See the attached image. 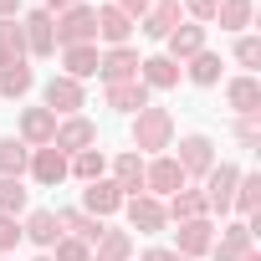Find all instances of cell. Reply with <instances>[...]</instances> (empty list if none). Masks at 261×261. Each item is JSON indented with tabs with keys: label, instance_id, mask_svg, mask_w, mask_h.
Here are the masks:
<instances>
[{
	"label": "cell",
	"instance_id": "1",
	"mask_svg": "<svg viewBox=\"0 0 261 261\" xmlns=\"http://www.w3.org/2000/svg\"><path fill=\"white\" fill-rule=\"evenodd\" d=\"M169 134H174V118H169L164 108H139V123H134L139 149H164Z\"/></svg>",
	"mask_w": 261,
	"mask_h": 261
},
{
	"label": "cell",
	"instance_id": "2",
	"mask_svg": "<svg viewBox=\"0 0 261 261\" xmlns=\"http://www.w3.org/2000/svg\"><path fill=\"white\" fill-rule=\"evenodd\" d=\"M92 36H97V11H87V6H72L57 21V41L62 46H87Z\"/></svg>",
	"mask_w": 261,
	"mask_h": 261
},
{
	"label": "cell",
	"instance_id": "3",
	"mask_svg": "<svg viewBox=\"0 0 261 261\" xmlns=\"http://www.w3.org/2000/svg\"><path fill=\"white\" fill-rule=\"evenodd\" d=\"M185 174H205V169H215V144L205 139V134H190L185 144H179V159H174Z\"/></svg>",
	"mask_w": 261,
	"mask_h": 261
},
{
	"label": "cell",
	"instance_id": "4",
	"mask_svg": "<svg viewBox=\"0 0 261 261\" xmlns=\"http://www.w3.org/2000/svg\"><path fill=\"white\" fill-rule=\"evenodd\" d=\"M26 46L36 51V57H51L57 51V21H51V11H36V16H26Z\"/></svg>",
	"mask_w": 261,
	"mask_h": 261
},
{
	"label": "cell",
	"instance_id": "5",
	"mask_svg": "<svg viewBox=\"0 0 261 261\" xmlns=\"http://www.w3.org/2000/svg\"><path fill=\"white\" fill-rule=\"evenodd\" d=\"M118 205H123V190H118L113 179H92V185H87V195H82V210H87L92 220H102V215H113Z\"/></svg>",
	"mask_w": 261,
	"mask_h": 261
},
{
	"label": "cell",
	"instance_id": "6",
	"mask_svg": "<svg viewBox=\"0 0 261 261\" xmlns=\"http://www.w3.org/2000/svg\"><path fill=\"white\" fill-rule=\"evenodd\" d=\"M41 92H46V113H77L82 108V87L72 77H51Z\"/></svg>",
	"mask_w": 261,
	"mask_h": 261
},
{
	"label": "cell",
	"instance_id": "7",
	"mask_svg": "<svg viewBox=\"0 0 261 261\" xmlns=\"http://www.w3.org/2000/svg\"><path fill=\"white\" fill-rule=\"evenodd\" d=\"M92 139H97V128H92L87 118H72V123H62V128H57L51 149H62V154H82V149H87Z\"/></svg>",
	"mask_w": 261,
	"mask_h": 261
},
{
	"label": "cell",
	"instance_id": "8",
	"mask_svg": "<svg viewBox=\"0 0 261 261\" xmlns=\"http://www.w3.org/2000/svg\"><path fill=\"white\" fill-rule=\"evenodd\" d=\"M97 72H102L108 82H134V77H139V57L128 51V46H113L108 57H97Z\"/></svg>",
	"mask_w": 261,
	"mask_h": 261
},
{
	"label": "cell",
	"instance_id": "9",
	"mask_svg": "<svg viewBox=\"0 0 261 261\" xmlns=\"http://www.w3.org/2000/svg\"><path fill=\"white\" fill-rule=\"evenodd\" d=\"M236 185H241V174H236L230 164L210 169V195H205V205H210V210H230V200H236Z\"/></svg>",
	"mask_w": 261,
	"mask_h": 261
},
{
	"label": "cell",
	"instance_id": "10",
	"mask_svg": "<svg viewBox=\"0 0 261 261\" xmlns=\"http://www.w3.org/2000/svg\"><path fill=\"white\" fill-rule=\"evenodd\" d=\"M31 174H36L41 185H62V179H67V154H62V149H51V144H46V149H36Z\"/></svg>",
	"mask_w": 261,
	"mask_h": 261
},
{
	"label": "cell",
	"instance_id": "11",
	"mask_svg": "<svg viewBox=\"0 0 261 261\" xmlns=\"http://www.w3.org/2000/svg\"><path fill=\"white\" fill-rule=\"evenodd\" d=\"M144 185H149V190H159V195H174V190L185 185V169H179L174 159H154V164L144 169Z\"/></svg>",
	"mask_w": 261,
	"mask_h": 261
},
{
	"label": "cell",
	"instance_id": "12",
	"mask_svg": "<svg viewBox=\"0 0 261 261\" xmlns=\"http://www.w3.org/2000/svg\"><path fill=\"white\" fill-rule=\"evenodd\" d=\"M123 210H128V220H134V230H159V225H164V210H159V200H149V195L123 200Z\"/></svg>",
	"mask_w": 261,
	"mask_h": 261
},
{
	"label": "cell",
	"instance_id": "13",
	"mask_svg": "<svg viewBox=\"0 0 261 261\" xmlns=\"http://www.w3.org/2000/svg\"><path fill=\"white\" fill-rule=\"evenodd\" d=\"M164 41H169V62L174 57H200L205 51V26H174Z\"/></svg>",
	"mask_w": 261,
	"mask_h": 261
},
{
	"label": "cell",
	"instance_id": "14",
	"mask_svg": "<svg viewBox=\"0 0 261 261\" xmlns=\"http://www.w3.org/2000/svg\"><path fill=\"white\" fill-rule=\"evenodd\" d=\"M225 97H230V108H236L241 118L261 113V82H256V77H241V82H230V87H225Z\"/></svg>",
	"mask_w": 261,
	"mask_h": 261
},
{
	"label": "cell",
	"instance_id": "15",
	"mask_svg": "<svg viewBox=\"0 0 261 261\" xmlns=\"http://www.w3.org/2000/svg\"><path fill=\"white\" fill-rule=\"evenodd\" d=\"M174 21H179V0H159V6H149V21H144V36L164 41V36L174 31Z\"/></svg>",
	"mask_w": 261,
	"mask_h": 261
},
{
	"label": "cell",
	"instance_id": "16",
	"mask_svg": "<svg viewBox=\"0 0 261 261\" xmlns=\"http://www.w3.org/2000/svg\"><path fill=\"white\" fill-rule=\"evenodd\" d=\"M128 31H134V21H128L118 6H102V11H97V36H102V41L123 46V41H128Z\"/></svg>",
	"mask_w": 261,
	"mask_h": 261
},
{
	"label": "cell",
	"instance_id": "17",
	"mask_svg": "<svg viewBox=\"0 0 261 261\" xmlns=\"http://www.w3.org/2000/svg\"><path fill=\"white\" fill-rule=\"evenodd\" d=\"M21 134H26L31 144H51V139H57V113H46V108H31V113L21 118Z\"/></svg>",
	"mask_w": 261,
	"mask_h": 261
},
{
	"label": "cell",
	"instance_id": "18",
	"mask_svg": "<svg viewBox=\"0 0 261 261\" xmlns=\"http://www.w3.org/2000/svg\"><path fill=\"white\" fill-rule=\"evenodd\" d=\"M108 102L113 108H123V113H134V108H149V87L134 77V82H113L108 87Z\"/></svg>",
	"mask_w": 261,
	"mask_h": 261
},
{
	"label": "cell",
	"instance_id": "19",
	"mask_svg": "<svg viewBox=\"0 0 261 261\" xmlns=\"http://www.w3.org/2000/svg\"><path fill=\"white\" fill-rule=\"evenodd\" d=\"M21 236H31L36 246H57V241H62V220H57L51 210H36V215L26 220V230H21Z\"/></svg>",
	"mask_w": 261,
	"mask_h": 261
},
{
	"label": "cell",
	"instance_id": "20",
	"mask_svg": "<svg viewBox=\"0 0 261 261\" xmlns=\"http://www.w3.org/2000/svg\"><path fill=\"white\" fill-rule=\"evenodd\" d=\"M246 251H251V225H230L215 246V261H241Z\"/></svg>",
	"mask_w": 261,
	"mask_h": 261
},
{
	"label": "cell",
	"instance_id": "21",
	"mask_svg": "<svg viewBox=\"0 0 261 261\" xmlns=\"http://www.w3.org/2000/svg\"><path fill=\"white\" fill-rule=\"evenodd\" d=\"M144 67V87H174L179 82V67L169 62V57H149V62H139Z\"/></svg>",
	"mask_w": 261,
	"mask_h": 261
},
{
	"label": "cell",
	"instance_id": "22",
	"mask_svg": "<svg viewBox=\"0 0 261 261\" xmlns=\"http://www.w3.org/2000/svg\"><path fill=\"white\" fill-rule=\"evenodd\" d=\"M210 251V225L205 220H185L179 225V256H200Z\"/></svg>",
	"mask_w": 261,
	"mask_h": 261
},
{
	"label": "cell",
	"instance_id": "23",
	"mask_svg": "<svg viewBox=\"0 0 261 261\" xmlns=\"http://www.w3.org/2000/svg\"><path fill=\"white\" fill-rule=\"evenodd\" d=\"M31 82H36V77H31V67H26V62H11L6 72H0V92H6V97L31 92Z\"/></svg>",
	"mask_w": 261,
	"mask_h": 261
},
{
	"label": "cell",
	"instance_id": "24",
	"mask_svg": "<svg viewBox=\"0 0 261 261\" xmlns=\"http://www.w3.org/2000/svg\"><path fill=\"white\" fill-rule=\"evenodd\" d=\"M97 72V46H67V77H92Z\"/></svg>",
	"mask_w": 261,
	"mask_h": 261
},
{
	"label": "cell",
	"instance_id": "25",
	"mask_svg": "<svg viewBox=\"0 0 261 261\" xmlns=\"http://www.w3.org/2000/svg\"><path fill=\"white\" fill-rule=\"evenodd\" d=\"M57 220H62V225H67V230H77V241H82V246H87V241H97V236H102V220H92V215H87V210H67V215H57Z\"/></svg>",
	"mask_w": 261,
	"mask_h": 261
},
{
	"label": "cell",
	"instance_id": "26",
	"mask_svg": "<svg viewBox=\"0 0 261 261\" xmlns=\"http://www.w3.org/2000/svg\"><path fill=\"white\" fill-rule=\"evenodd\" d=\"M21 169H26V144L0 139V174H6V179H21Z\"/></svg>",
	"mask_w": 261,
	"mask_h": 261
},
{
	"label": "cell",
	"instance_id": "27",
	"mask_svg": "<svg viewBox=\"0 0 261 261\" xmlns=\"http://www.w3.org/2000/svg\"><path fill=\"white\" fill-rule=\"evenodd\" d=\"M128 246L134 241H128L123 230H102L97 236V261H128Z\"/></svg>",
	"mask_w": 261,
	"mask_h": 261
},
{
	"label": "cell",
	"instance_id": "28",
	"mask_svg": "<svg viewBox=\"0 0 261 261\" xmlns=\"http://www.w3.org/2000/svg\"><path fill=\"white\" fill-rule=\"evenodd\" d=\"M113 169H118V179H113V185H118L123 195H128V190H139V185H144V164H139V154H123V159H118Z\"/></svg>",
	"mask_w": 261,
	"mask_h": 261
},
{
	"label": "cell",
	"instance_id": "29",
	"mask_svg": "<svg viewBox=\"0 0 261 261\" xmlns=\"http://www.w3.org/2000/svg\"><path fill=\"white\" fill-rule=\"evenodd\" d=\"M215 16H220V26H225V31H241V26L251 21V0H220Z\"/></svg>",
	"mask_w": 261,
	"mask_h": 261
},
{
	"label": "cell",
	"instance_id": "30",
	"mask_svg": "<svg viewBox=\"0 0 261 261\" xmlns=\"http://www.w3.org/2000/svg\"><path fill=\"white\" fill-rule=\"evenodd\" d=\"M102 169H108V164H102V154H97V149H82V154L72 159V174H77V179H87V185H92V179H102Z\"/></svg>",
	"mask_w": 261,
	"mask_h": 261
},
{
	"label": "cell",
	"instance_id": "31",
	"mask_svg": "<svg viewBox=\"0 0 261 261\" xmlns=\"http://www.w3.org/2000/svg\"><path fill=\"white\" fill-rule=\"evenodd\" d=\"M256 200H261V174H241V185H236V200H230V205H241V215H251V210H256Z\"/></svg>",
	"mask_w": 261,
	"mask_h": 261
},
{
	"label": "cell",
	"instance_id": "32",
	"mask_svg": "<svg viewBox=\"0 0 261 261\" xmlns=\"http://www.w3.org/2000/svg\"><path fill=\"white\" fill-rule=\"evenodd\" d=\"M16 210H26V190H21V179L0 174V215H16Z\"/></svg>",
	"mask_w": 261,
	"mask_h": 261
},
{
	"label": "cell",
	"instance_id": "33",
	"mask_svg": "<svg viewBox=\"0 0 261 261\" xmlns=\"http://www.w3.org/2000/svg\"><path fill=\"white\" fill-rule=\"evenodd\" d=\"M190 77H195L200 87H210V82L220 77V57H210V51H200V57L190 62Z\"/></svg>",
	"mask_w": 261,
	"mask_h": 261
},
{
	"label": "cell",
	"instance_id": "34",
	"mask_svg": "<svg viewBox=\"0 0 261 261\" xmlns=\"http://www.w3.org/2000/svg\"><path fill=\"white\" fill-rule=\"evenodd\" d=\"M174 215H179V220H200V215H205V195H179V200H174Z\"/></svg>",
	"mask_w": 261,
	"mask_h": 261
},
{
	"label": "cell",
	"instance_id": "35",
	"mask_svg": "<svg viewBox=\"0 0 261 261\" xmlns=\"http://www.w3.org/2000/svg\"><path fill=\"white\" fill-rule=\"evenodd\" d=\"M236 62H241V67H256V62H261V41H256V36H241V46H236Z\"/></svg>",
	"mask_w": 261,
	"mask_h": 261
},
{
	"label": "cell",
	"instance_id": "36",
	"mask_svg": "<svg viewBox=\"0 0 261 261\" xmlns=\"http://www.w3.org/2000/svg\"><path fill=\"white\" fill-rule=\"evenodd\" d=\"M51 261H87V246L82 241H57V256Z\"/></svg>",
	"mask_w": 261,
	"mask_h": 261
},
{
	"label": "cell",
	"instance_id": "37",
	"mask_svg": "<svg viewBox=\"0 0 261 261\" xmlns=\"http://www.w3.org/2000/svg\"><path fill=\"white\" fill-rule=\"evenodd\" d=\"M21 241V225H16V215H0V251H11Z\"/></svg>",
	"mask_w": 261,
	"mask_h": 261
},
{
	"label": "cell",
	"instance_id": "38",
	"mask_svg": "<svg viewBox=\"0 0 261 261\" xmlns=\"http://www.w3.org/2000/svg\"><path fill=\"white\" fill-rule=\"evenodd\" d=\"M236 139H241V144H246V149H251V144H256V113H251V118H241V123H236Z\"/></svg>",
	"mask_w": 261,
	"mask_h": 261
},
{
	"label": "cell",
	"instance_id": "39",
	"mask_svg": "<svg viewBox=\"0 0 261 261\" xmlns=\"http://www.w3.org/2000/svg\"><path fill=\"white\" fill-rule=\"evenodd\" d=\"M113 6H118V11H123V16H144V11H149V6H154V0H113Z\"/></svg>",
	"mask_w": 261,
	"mask_h": 261
},
{
	"label": "cell",
	"instance_id": "40",
	"mask_svg": "<svg viewBox=\"0 0 261 261\" xmlns=\"http://www.w3.org/2000/svg\"><path fill=\"white\" fill-rule=\"evenodd\" d=\"M215 6H220V0H190V11H195L200 21H210V16H215Z\"/></svg>",
	"mask_w": 261,
	"mask_h": 261
},
{
	"label": "cell",
	"instance_id": "41",
	"mask_svg": "<svg viewBox=\"0 0 261 261\" xmlns=\"http://www.w3.org/2000/svg\"><path fill=\"white\" fill-rule=\"evenodd\" d=\"M144 261H190V256H179V251H149Z\"/></svg>",
	"mask_w": 261,
	"mask_h": 261
},
{
	"label": "cell",
	"instance_id": "42",
	"mask_svg": "<svg viewBox=\"0 0 261 261\" xmlns=\"http://www.w3.org/2000/svg\"><path fill=\"white\" fill-rule=\"evenodd\" d=\"M46 6H51V11H72V6H77V0H46Z\"/></svg>",
	"mask_w": 261,
	"mask_h": 261
},
{
	"label": "cell",
	"instance_id": "43",
	"mask_svg": "<svg viewBox=\"0 0 261 261\" xmlns=\"http://www.w3.org/2000/svg\"><path fill=\"white\" fill-rule=\"evenodd\" d=\"M11 11H16V0H0V21H6V16H11Z\"/></svg>",
	"mask_w": 261,
	"mask_h": 261
},
{
	"label": "cell",
	"instance_id": "44",
	"mask_svg": "<svg viewBox=\"0 0 261 261\" xmlns=\"http://www.w3.org/2000/svg\"><path fill=\"white\" fill-rule=\"evenodd\" d=\"M11 62H21V57H11V51H0V72H6V67H11Z\"/></svg>",
	"mask_w": 261,
	"mask_h": 261
},
{
	"label": "cell",
	"instance_id": "45",
	"mask_svg": "<svg viewBox=\"0 0 261 261\" xmlns=\"http://www.w3.org/2000/svg\"><path fill=\"white\" fill-rule=\"evenodd\" d=\"M241 261H261V256H256V251H246V256H241Z\"/></svg>",
	"mask_w": 261,
	"mask_h": 261
},
{
	"label": "cell",
	"instance_id": "46",
	"mask_svg": "<svg viewBox=\"0 0 261 261\" xmlns=\"http://www.w3.org/2000/svg\"><path fill=\"white\" fill-rule=\"evenodd\" d=\"M36 261H51V256H36Z\"/></svg>",
	"mask_w": 261,
	"mask_h": 261
}]
</instances>
